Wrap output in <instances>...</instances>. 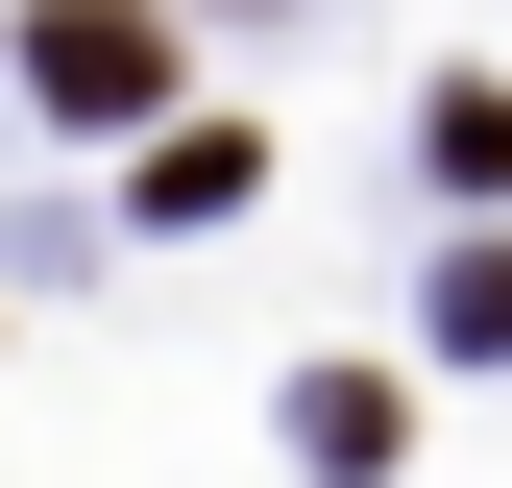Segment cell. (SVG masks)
Wrapping results in <instances>:
<instances>
[{
  "mask_svg": "<svg viewBox=\"0 0 512 488\" xmlns=\"http://www.w3.org/2000/svg\"><path fill=\"white\" fill-rule=\"evenodd\" d=\"M25 98L49 122H147L171 98V25H147V0H25Z\"/></svg>",
  "mask_w": 512,
  "mask_h": 488,
  "instance_id": "cell-1",
  "label": "cell"
},
{
  "mask_svg": "<svg viewBox=\"0 0 512 488\" xmlns=\"http://www.w3.org/2000/svg\"><path fill=\"white\" fill-rule=\"evenodd\" d=\"M293 464H342V488H366V464H391V391H366V366H317V391H293Z\"/></svg>",
  "mask_w": 512,
  "mask_h": 488,
  "instance_id": "cell-2",
  "label": "cell"
}]
</instances>
